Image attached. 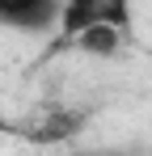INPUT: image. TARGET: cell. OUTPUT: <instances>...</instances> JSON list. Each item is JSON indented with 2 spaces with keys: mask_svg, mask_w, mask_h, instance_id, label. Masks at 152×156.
Instances as JSON below:
<instances>
[{
  "mask_svg": "<svg viewBox=\"0 0 152 156\" xmlns=\"http://www.w3.org/2000/svg\"><path fill=\"white\" fill-rule=\"evenodd\" d=\"M80 127H85V114L72 110V105H47L30 122H13V131L25 135V139H34V144H59V139L76 135Z\"/></svg>",
  "mask_w": 152,
  "mask_h": 156,
  "instance_id": "cell-2",
  "label": "cell"
},
{
  "mask_svg": "<svg viewBox=\"0 0 152 156\" xmlns=\"http://www.w3.org/2000/svg\"><path fill=\"white\" fill-rule=\"evenodd\" d=\"M9 131H13V122H4V118H0V135H9Z\"/></svg>",
  "mask_w": 152,
  "mask_h": 156,
  "instance_id": "cell-6",
  "label": "cell"
},
{
  "mask_svg": "<svg viewBox=\"0 0 152 156\" xmlns=\"http://www.w3.org/2000/svg\"><path fill=\"white\" fill-rule=\"evenodd\" d=\"M59 9L55 0H0V26H13V30H51L59 21Z\"/></svg>",
  "mask_w": 152,
  "mask_h": 156,
  "instance_id": "cell-3",
  "label": "cell"
},
{
  "mask_svg": "<svg viewBox=\"0 0 152 156\" xmlns=\"http://www.w3.org/2000/svg\"><path fill=\"white\" fill-rule=\"evenodd\" d=\"M80 156H131V152H123V148H93V152H80Z\"/></svg>",
  "mask_w": 152,
  "mask_h": 156,
  "instance_id": "cell-5",
  "label": "cell"
},
{
  "mask_svg": "<svg viewBox=\"0 0 152 156\" xmlns=\"http://www.w3.org/2000/svg\"><path fill=\"white\" fill-rule=\"evenodd\" d=\"M93 26H114L123 34H131V4H123V0H72V4H63L59 21H55L59 47L72 42L76 34L93 30Z\"/></svg>",
  "mask_w": 152,
  "mask_h": 156,
  "instance_id": "cell-1",
  "label": "cell"
},
{
  "mask_svg": "<svg viewBox=\"0 0 152 156\" xmlns=\"http://www.w3.org/2000/svg\"><path fill=\"white\" fill-rule=\"evenodd\" d=\"M123 42H127L123 30H114V26H93V30H85V34H76L72 42H63V47H72V51H80V55H93V59H110V55H118Z\"/></svg>",
  "mask_w": 152,
  "mask_h": 156,
  "instance_id": "cell-4",
  "label": "cell"
}]
</instances>
